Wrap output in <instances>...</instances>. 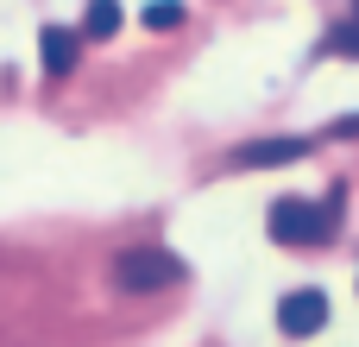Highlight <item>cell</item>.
<instances>
[{
	"label": "cell",
	"instance_id": "obj_4",
	"mask_svg": "<svg viewBox=\"0 0 359 347\" xmlns=\"http://www.w3.org/2000/svg\"><path fill=\"white\" fill-rule=\"evenodd\" d=\"M76 57H82V32H76V25H44V32H38V63H44V76H69Z\"/></svg>",
	"mask_w": 359,
	"mask_h": 347
},
{
	"label": "cell",
	"instance_id": "obj_7",
	"mask_svg": "<svg viewBox=\"0 0 359 347\" xmlns=\"http://www.w3.org/2000/svg\"><path fill=\"white\" fill-rule=\"evenodd\" d=\"M145 25H151V32H177V25H183V0H151V6H145Z\"/></svg>",
	"mask_w": 359,
	"mask_h": 347
},
{
	"label": "cell",
	"instance_id": "obj_3",
	"mask_svg": "<svg viewBox=\"0 0 359 347\" xmlns=\"http://www.w3.org/2000/svg\"><path fill=\"white\" fill-rule=\"evenodd\" d=\"M328 329V291H290L278 303V335L284 341H309Z\"/></svg>",
	"mask_w": 359,
	"mask_h": 347
},
{
	"label": "cell",
	"instance_id": "obj_8",
	"mask_svg": "<svg viewBox=\"0 0 359 347\" xmlns=\"http://www.w3.org/2000/svg\"><path fill=\"white\" fill-rule=\"evenodd\" d=\"M322 51H334V57H359V19H353V25H334V32L322 38Z\"/></svg>",
	"mask_w": 359,
	"mask_h": 347
},
{
	"label": "cell",
	"instance_id": "obj_2",
	"mask_svg": "<svg viewBox=\"0 0 359 347\" xmlns=\"http://www.w3.org/2000/svg\"><path fill=\"white\" fill-rule=\"evenodd\" d=\"M177 278H183V266H177L164 247H133V253L114 259V284H120V291H164V284H177Z\"/></svg>",
	"mask_w": 359,
	"mask_h": 347
},
{
	"label": "cell",
	"instance_id": "obj_5",
	"mask_svg": "<svg viewBox=\"0 0 359 347\" xmlns=\"http://www.w3.org/2000/svg\"><path fill=\"white\" fill-rule=\"evenodd\" d=\"M309 152V139H252V145H240V171H271V164H297Z\"/></svg>",
	"mask_w": 359,
	"mask_h": 347
},
{
	"label": "cell",
	"instance_id": "obj_9",
	"mask_svg": "<svg viewBox=\"0 0 359 347\" xmlns=\"http://www.w3.org/2000/svg\"><path fill=\"white\" fill-rule=\"evenodd\" d=\"M334 133H359V114H347V120H341V126H334Z\"/></svg>",
	"mask_w": 359,
	"mask_h": 347
},
{
	"label": "cell",
	"instance_id": "obj_6",
	"mask_svg": "<svg viewBox=\"0 0 359 347\" xmlns=\"http://www.w3.org/2000/svg\"><path fill=\"white\" fill-rule=\"evenodd\" d=\"M120 19H126V13H120V0H88V13H82V25H76V32H82V44H88V38H95V44H107V38L120 32Z\"/></svg>",
	"mask_w": 359,
	"mask_h": 347
},
{
	"label": "cell",
	"instance_id": "obj_1",
	"mask_svg": "<svg viewBox=\"0 0 359 347\" xmlns=\"http://www.w3.org/2000/svg\"><path fill=\"white\" fill-rule=\"evenodd\" d=\"M334 228H341V196H328V202L278 196L271 215H265V234L278 247H316V240H334Z\"/></svg>",
	"mask_w": 359,
	"mask_h": 347
},
{
	"label": "cell",
	"instance_id": "obj_10",
	"mask_svg": "<svg viewBox=\"0 0 359 347\" xmlns=\"http://www.w3.org/2000/svg\"><path fill=\"white\" fill-rule=\"evenodd\" d=\"M353 19H359V6H353Z\"/></svg>",
	"mask_w": 359,
	"mask_h": 347
}]
</instances>
